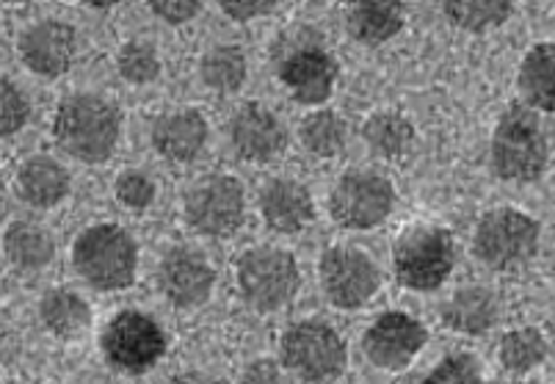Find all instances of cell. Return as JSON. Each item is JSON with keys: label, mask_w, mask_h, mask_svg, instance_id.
Here are the masks:
<instances>
[{"label": "cell", "mask_w": 555, "mask_h": 384, "mask_svg": "<svg viewBox=\"0 0 555 384\" xmlns=\"http://www.w3.org/2000/svg\"><path fill=\"white\" fill-rule=\"evenodd\" d=\"M55 144L83 164H103L122 136V114L100 94H73L55 111Z\"/></svg>", "instance_id": "obj_1"}, {"label": "cell", "mask_w": 555, "mask_h": 384, "mask_svg": "<svg viewBox=\"0 0 555 384\" xmlns=\"http://www.w3.org/2000/svg\"><path fill=\"white\" fill-rule=\"evenodd\" d=\"M73 266L94 291L116 293L135 282L139 244L125 227L114 221L86 227L73 244Z\"/></svg>", "instance_id": "obj_2"}, {"label": "cell", "mask_w": 555, "mask_h": 384, "mask_svg": "<svg viewBox=\"0 0 555 384\" xmlns=\"http://www.w3.org/2000/svg\"><path fill=\"white\" fill-rule=\"evenodd\" d=\"M550 141L528 105H508L492 133V169L506 183H537L547 169Z\"/></svg>", "instance_id": "obj_3"}, {"label": "cell", "mask_w": 555, "mask_h": 384, "mask_svg": "<svg viewBox=\"0 0 555 384\" xmlns=\"http://www.w3.org/2000/svg\"><path fill=\"white\" fill-rule=\"evenodd\" d=\"M235 285L246 307L269 316L291 305L299 293V263L280 246H251L235 260Z\"/></svg>", "instance_id": "obj_4"}, {"label": "cell", "mask_w": 555, "mask_h": 384, "mask_svg": "<svg viewBox=\"0 0 555 384\" xmlns=\"http://www.w3.org/2000/svg\"><path fill=\"white\" fill-rule=\"evenodd\" d=\"M280 360L305 384H330L348 366V346L330 321L305 318L291 323L282 335Z\"/></svg>", "instance_id": "obj_5"}, {"label": "cell", "mask_w": 555, "mask_h": 384, "mask_svg": "<svg viewBox=\"0 0 555 384\" xmlns=\"http://www.w3.org/2000/svg\"><path fill=\"white\" fill-rule=\"evenodd\" d=\"M539 241H542V227L533 216L517 208H494L478 219L473 232V252L489 269L512 271L537 255Z\"/></svg>", "instance_id": "obj_6"}, {"label": "cell", "mask_w": 555, "mask_h": 384, "mask_svg": "<svg viewBox=\"0 0 555 384\" xmlns=\"http://www.w3.org/2000/svg\"><path fill=\"white\" fill-rule=\"evenodd\" d=\"M453 266H456V246L451 232L442 227H412L396 241L392 269L396 280L409 291H437L448 282Z\"/></svg>", "instance_id": "obj_7"}, {"label": "cell", "mask_w": 555, "mask_h": 384, "mask_svg": "<svg viewBox=\"0 0 555 384\" xmlns=\"http://www.w3.org/2000/svg\"><path fill=\"white\" fill-rule=\"evenodd\" d=\"M169 337L153 316L141 310L116 312L100 335V351L111 368L122 373H144L160 362Z\"/></svg>", "instance_id": "obj_8"}, {"label": "cell", "mask_w": 555, "mask_h": 384, "mask_svg": "<svg viewBox=\"0 0 555 384\" xmlns=\"http://www.w3.org/2000/svg\"><path fill=\"white\" fill-rule=\"evenodd\" d=\"M185 221L208 239H230L246 219L244 185L232 175L199 177L183 202Z\"/></svg>", "instance_id": "obj_9"}, {"label": "cell", "mask_w": 555, "mask_h": 384, "mask_svg": "<svg viewBox=\"0 0 555 384\" xmlns=\"http://www.w3.org/2000/svg\"><path fill=\"white\" fill-rule=\"evenodd\" d=\"M321 291L337 310H360L382 287V271L367 252L335 244L318 260Z\"/></svg>", "instance_id": "obj_10"}, {"label": "cell", "mask_w": 555, "mask_h": 384, "mask_svg": "<svg viewBox=\"0 0 555 384\" xmlns=\"http://www.w3.org/2000/svg\"><path fill=\"white\" fill-rule=\"evenodd\" d=\"M396 208V185L371 169L340 175L330 194L332 219L346 230H373Z\"/></svg>", "instance_id": "obj_11"}, {"label": "cell", "mask_w": 555, "mask_h": 384, "mask_svg": "<svg viewBox=\"0 0 555 384\" xmlns=\"http://www.w3.org/2000/svg\"><path fill=\"white\" fill-rule=\"evenodd\" d=\"M428 343V330L421 318L403 310L382 312L362 335L367 362L382 371H401L415 360Z\"/></svg>", "instance_id": "obj_12"}, {"label": "cell", "mask_w": 555, "mask_h": 384, "mask_svg": "<svg viewBox=\"0 0 555 384\" xmlns=\"http://www.w3.org/2000/svg\"><path fill=\"white\" fill-rule=\"evenodd\" d=\"M216 271L202 252L191 246H175L158 263V291L171 307L196 310L210 299Z\"/></svg>", "instance_id": "obj_13"}, {"label": "cell", "mask_w": 555, "mask_h": 384, "mask_svg": "<svg viewBox=\"0 0 555 384\" xmlns=\"http://www.w3.org/2000/svg\"><path fill=\"white\" fill-rule=\"evenodd\" d=\"M227 133H230L232 150L249 164H269L287 146L285 125L274 111L260 103L241 105L232 114Z\"/></svg>", "instance_id": "obj_14"}, {"label": "cell", "mask_w": 555, "mask_h": 384, "mask_svg": "<svg viewBox=\"0 0 555 384\" xmlns=\"http://www.w3.org/2000/svg\"><path fill=\"white\" fill-rule=\"evenodd\" d=\"M75 53H78V34L64 20L34 23L20 37V59L42 78H59L67 73L75 62Z\"/></svg>", "instance_id": "obj_15"}, {"label": "cell", "mask_w": 555, "mask_h": 384, "mask_svg": "<svg viewBox=\"0 0 555 384\" xmlns=\"http://www.w3.org/2000/svg\"><path fill=\"white\" fill-rule=\"evenodd\" d=\"M280 80L301 105H321L332 98L337 62L321 48H299L280 64Z\"/></svg>", "instance_id": "obj_16"}, {"label": "cell", "mask_w": 555, "mask_h": 384, "mask_svg": "<svg viewBox=\"0 0 555 384\" xmlns=\"http://www.w3.org/2000/svg\"><path fill=\"white\" fill-rule=\"evenodd\" d=\"M262 221L276 232H301L315 219V202L294 177H274L260 189Z\"/></svg>", "instance_id": "obj_17"}, {"label": "cell", "mask_w": 555, "mask_h": 384, "mask_svg": "<svg viewBox=\"0 0 555 384\" xmlns=\"http://www.w3.org/2000/svg\"><path fill=\"white\" fill-rule=\"evenodd\" d=\"M208 123L196 108L160 114L153 125V146L171 164H191L208 144Z\"/></svg>", "instance_id": "obj_18"}, {"label": "cell", "mask_w": 555, "mask_h": 384, "mask_svg": "<svg viewBox=\"0 0 555 384\" xmlns=\"http://www.w3.org/2000/svg\"><path fill=\"white\" fill-rule=\"evenodd\" d=\"M442 323L467 337H481L501 321V299L487 285H464L442 302Z\"/></svg>", "instance_id": "obj_19"}, {"label": "cell", "mask_w": 555, "mask_h": 384, "mask_svg": "<svg viewBox=\"0 0 555 384\" xmlns=\"http://www.w3.org/2000/svg\"><path fill=\"white\" fill-rule=\"evenodd\" d=\"M17 194L31 208H53L69 194V171L50 155H31L17 169Z\"/></svg>", "instance_id": "obj_20"}, {"label": "cell", "mask_w": 555, "mask_h": 384, "mask_svg": "<svg viewBox=\"0 0 555 384\" xmlns=\"http://www.w3.org/2000/svg\"><path fill=\"white\" fill-rule=\"evenodd\" d=\"M517 84L528 108L555 114V42H537L525 53Z\"/></svg>", "instance_id": "obj_21"}, {"label": "cell", "mask_w": 555, "mask_h": 384, "mask_svg": "<svg viewBox=\"0 0 555 384\" xmlns=\"http://www.w3.org/2000/svg\"><path fill=\"white\" fill-rule=\"evenodd\" d=\"M44 330L59 341H75L92 327V307L69 287H50L39 302Z\"/></svg>", "instance_id": "obj_22"}, {"label": "cell", "mask_w": 555, "mask_h": 384, "mask_svg": "<svg viewBox=\"0 0 555 384\" xmlns=\"http://www.w3.org/2000/svg\"><path fill=\"white\" fill-rule=\"evenodd\" d=\"M406 23V9L390 0H373V3H354L346 12V25L351 37L362 44H385L396 37Z\"/></svg>", "instance_id": "obj_23"}, {"label": "cell", "mask_w": 555, "mask_h": 384, "mask_svg": "<svg viewBox=\"0 0 555 384\" xmlns=\"http://www.w3.org/2000/svg\"><path fill=\"white\" fill-rule=\"evenodd\" d=\"M362 136H365V144H371L373 153L387 161L403 158L415 146V125L409 123L401 111L371 114L367 123L362 125Z\"/></svg>", "instance_id": "obj_24"}, {"label": "cell", "mask_w": 555, "mask_h": 384, "mask_svg": "<svg viewBox=\"0 0 555 384\" xmlns=\"http://www.w3.org/2000/svg\"><path fill=\"white\" fill-rule=\"evenodd\" d=\"M3 246H7V257L12 260V266L20 271L44 269L55 255L53 239L31 221H14L3 235Z\"/></svg>", "instance_id": "obj_25"}, {"label": "cell", "mask_w": 555, "mask_h": 384, "mask_svg": "<svg viewBox=\"0 0 555 384\" xmlns=\"http://www.w3.org/2000/svg\"><path fill=\"white\" fill-rule=\"evenodd\" d=\"M199 75L219 94L238 92L246 80V55L235 44H216L202 55Z\"/></svg>", "instance_id": "obj_26"}, {"label": "cell", "mask_w": 555, "mask_h": 384, "mask_svg": "<svg viewBox=\"0 0 555 384\" xmlns=\"http://www.w3.org/2000/svg\"><path fill=\"white\" fill-rule=\"evenodd\" d=\"M547 341H544V335L537 327H517V330H508L501 337L498 360H501L506 371L528 373L547 360Z\"/></svg>", "instance_id": "obj_27"}, {"label": "cell", "mask_w": 555, "mask_h": 384, "mask_svg": "<svg viewBox=\"0 0 555 384\" xmlns=\"http://www.w3.org/2000/svg\"><path fill=\"white\" fill-rule=\"evenodd\" d=\"M346 136L348 128L343 123V116L332 108L315 111V114L307 116L299 128V139L305 150L318 155V158H332V155L340 153L346 146Z\"/></svg>", "instance_id": "obj_28"}, {"label": "cell", "mask_w": 555, "mask_h": 384, "mask_svg": "<svg viewBox=\"0 0 555 384\" xmlns=\"http://www.w3.org/2000/svg\"><path fill=\"white\" fill-rule=\"evenodd\" d=\"M442 14L464 31H487L506 23L514 14V7L506 0H448Z\"/></svg>", "instance_id": "obj_29"}, {"label": "cell", "mask_w": 555, "mask_h": 384, "mask_svg": "<svg viewBox=\"0 0 555 384\" xmlns=\"http://www.w3.org/2000/svg\"><path fill=\"white\" fill-rule=\"evenodd\" d=\"M116 69L130 84H153L160 75V59L153 42L144 39H130L122 44L119 55H116Z\"/></svg>", "instance_id": "obj_30"}, {"label": "cell", "mask_w": 555, "mask_h": 384, "mask_svg": "<svg viewBox=\"0 0 555 384\" xmlns=\"http://www.w3.org/2000/svg\"><path fill=\"white\" fill-rule=\"evenodd\" d=\"M412 384H487L481 371V362L467 351L446 354L426 376Z\"/></svg>", "instance_id": "obj_31"}, {"label": "cell", "mask_w": 555, "mask_h": 384, "mask_svg": "<svg viewBox=\"0 0 555 384\" xmlns=\"http://www.w3.org/2000/svg\"><path fill=\"white\" fill-rule=\"evenodd\" d=\"M31 119V103L20 92V86L9 78L0 80V130L3 136H14Z\"/></svg>", "instance_id": "obj_32"}, {"label": "cell", "mask_w": 555, "mask_h": 384, "mask_svg": "<svg viewBox=\"0 0 555 384\" xmlns=\"http://www.w3.org/2000/svg\"><path fill=\"white\" fill-rule=\"evenodd\" d=\"M116 200L130 210H144L155 202V180L139 169L122 171L114 183Z\"/></svg>", "instance_id": "obj_33"}, {"label": "cell", "mask_w": 555, "mask_h": 384, "mask_svg": "<svg viewBox=\"0 0 555 384\" xmlns=\"http://www.w3.org/2000/svg\"><path fill=\"white\" fill-rule=\"evenodd\" d=\"M150 9L169 25H183L202 12V3L196 0H153Z\"/></svg>", "instance_id": "obj_34"}, {"label": "cell", "mask_w": 555, "mask_h": 384, "mask_svg": "<svg viewBox=\"0 0 555 384\" xmlns=\"http://www.w3.org/2000/svg\"><path fill=\"white\" fill-rule=\"evenodd\" d=\"M221 12L235 23H249V20L274 12V3L271 0H224Z\"/></svg>", "instance_id": "obj_35"}, {"label": "cell", "mask_w": 555, "mask_h": 384, "mask_svg": "<svg viewBox=\"0 0 555 384\" xmlns=\"http://www.w3.org/2000/svg\"><path fill=\"white\" fill-rule=\"evenodd\" d=\"M241 384H282L280 362L269 360V357L251 360L241 373Z\"/></svg>", "instance_id": "obj_36"}, {"label": "cell", "mask_w": 555, "mask_h": 384, "mask_svg": "<svg viewBox=\"0 0 555 384\" xmlns=\"http://www.w3.org/2000/svg\"><path fill=\"white\" fill-rule=\"evenodd\" d=\"M166 384H216V382L199 371H185V373H178V376H171Z\"/></svg>", "instance_id": "obj_37"}, {"label": "cell", "mask_w": 555, "mask_h": 384, "mask_svg": "<svg viewBox=\"0 0 555 384\" xmlns=\"http://www.w3.org/2000/svg\"><path fill=\"white\" fill-rule=\"evenodd\" d=\"M522 384H542V382H522Z\"/></svg>", "instance_id": "obj_38"}]
</instances>
